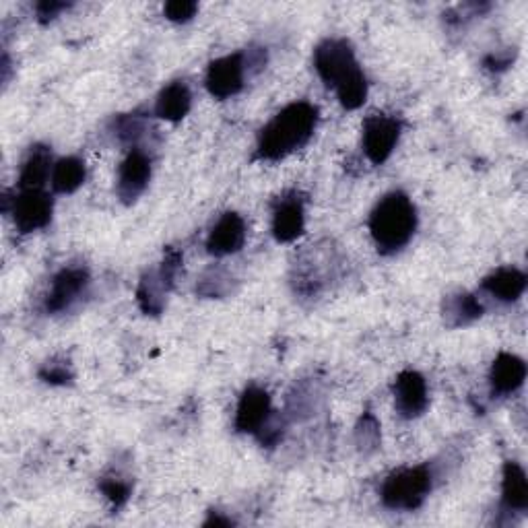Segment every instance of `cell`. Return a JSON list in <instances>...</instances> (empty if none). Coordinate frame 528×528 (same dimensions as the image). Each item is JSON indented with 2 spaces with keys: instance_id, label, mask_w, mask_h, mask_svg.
<instances>
[{
  "instance_id": "6da1fadb",
  "label": "cell",
  "mask_w": 528,
  "mask_h": 528,
  "mask_svg": "<svg viewBox=\"0 0 528 528\" xmlns=\"http://www.w3.org/2000/svg\"><path fill=\"white\" fill-rule=\"evenodd\" d=\"M318 108L310 102H293L283 108L260 130L256 157L260 161H281L293 151L302 149L314 137Z\"/></svg>"
},
{
  "instance_id": "7a4b0ae2",
  "label": "cell",
  "mask_w": 528,
  "mask_h": 528,
  "mask_svg": "<svg viewBox=\"0 0 528 528\" xmlns=\"http://www.w3.org/2000/svg\"><path fill=\"white\" fill-rule=\"evenodd\" d=\"M368 225L378 252L396 254L415 236L417 209L405 192L394 190L380 198Z\"/></svg>"
},
{
  "instance_id": "3957f363",
  "label": "cell",
  "mask_w": 528,
  "mask_h": 528,
  "mask_svg": "<svg viewBox=\"0 0 528 528\" xmlns=\"http://www.w3.org/2000/svg\"><path fill=\"white\" fill-rule=\"evenodd\" d=\"M434 489V473L427 465L405 467L390 473L380 489V500L390 510L413 512L423 506Z\"/></svg>"
},
{
  "instance_id": "277c9868",
  "label": "cell",
  "mask_w": 528,
  "mask_h": 528,
  "mask_svg": "<svg viewBox=\"0 0 528 528\" xmlns=\"http://www.w3.org/2000/svg\"><path fill=\"white\" fill-rule=\"evenodd\" d=\"M314 69L318 77L335 91L361 75L353 46L345 38H328L314 50Z\"/></svg>"
},
{
  "instance_id": "5b68a950",
  "label": "cell",
  "mask_w": 528,
  "mask_h": 528,
  "mask_svg": "<svg viewBox=\"0 0 528 528\" xmlns=\"http://www.w3.org/2000/svg\"><path fill=\"white\" fill-rule=\"evenodd\" d=\"M3 211L13 215L19 234H33L50 225L54 203L46 190H19L13 198L3 196Z\"/></svg>"
},
{
  "instance_id": "8992f818",
  "label": "cell",
  "mask_w": 528,
  "mask_h": 528,
  "mask_svg": "<svg viewBox=\"0 0 528 528\" xmlns=\"http://www.w3.org/2000/svg\"><path fill=\"white\" fill-rule=\"evenodd\" d=\"M403 124L399 118L386 114H372L363 122V153L374 163L382 165L388 161L392 151L401 141Z\"/></svg>"
},
{
  "instance_id": "52a82bcc",
  "label": "cell",
  "mask_w": 528,
  "mask_h": 528,
  "mask_svg": "<svg viewBox=\"0 0 528 528\" xmlns=\"http://www.w3.org/2000/svg\"><path fill=\"white\" fill-rule=\"evenodd\" d=\"M151 172H153V163L149 153L141 147H132L124 157V161L120 163L118 180H116V194L124 205H132L147 190Z\"/></svg>"
},
{
  "instance_id": "ba28073f",
  "label": "cell",
  "mask_w": 528,
  "mask_h": 528,
  "mask_svg": "<svg viewBox=\"0 0 528 528\" xmlns=\"http://www.w3.org/2000/svg\"><path fill=\"white\" fill-rule=\"evenodd\" d=\"M246 75H248V66L244 52H236L213 60L207 69L205 83L213 97L229 99L244 89Z\"/></svg>"
},
{
  "instance_id": "9c48e42d",
  "label": "cell",
  "mask_w": 528,
  "mask_h": 528,
  "mask_svg": "<svg viewBox=\"0 0 528 528\" xmlns=\"http://www.w3.org/2000/svg\"><path fill=\"white\" fill-rule=\"evenodd\" d=\"M91 283L89 271L85 267H66L62 269L50 285V291L44 300V308L48 314H62L71 310L81 297L85 295Z\"/></svg>"
},
{
  "instance_id": "30bf717a",
  "label": "cell",
  "mask_w": 528,
  "mask_h": 528,
  "mask_svg": "<svg viewBox=\"0 0 528 528\" xmlns=\"http://www.w3.org/2000/svg\"><path fill=\"white\" fill-rule=\"evenodd\" d=\"M394 409L403 419H415L425 413L429 392L425 378L415 370H405L394 380Z\"/></svg>"
},
{
  "instance_id": "8fae6325",
  "label": "cell",
  "mask_w": 528,
  "mask_h": 528,
  "mask_svg": "<svg viewBox=\"0 0 528 528\" xmlns=\"http://www.w3.org/2000/svg\"><path fill=\"white\" fill-rule=\"evenodd\" d=\"M273 236L281 244L295 242L304 234L306 227V211H304V198L297 192L283 194L275 201L273 207Z\"/></svg>"
},
{
  "instance_id": "7c38bea8",
  "label": "cell",
  "mask_w": 528,
  "mask_h": 528,
  "mask_svg": "<svg viewBox=\"0 0 528 528\" xmlns=\"http://www.w3.org/2000/svg\"><path fill=\"white\" fill-rule=\"evenodd\" d=\"M273 411H271V396L269 392L252 384L244 390L242 399L238 403L236 409V429L242 434H258L260 429L267 425V421L271 419Z\"/></svg>"
},
{
  "instance_id": "4fadbf2b",
  "label": "cell",
  "mask_w": 528,
  "mask_h": 528,
  "mask_svg": "<svg viewBox=\"0 0 528 528\" xmlns=\"http://www.w3.org/2000/svg\"><path fill=\"white\" fill-rule=\"evenodd\" d=\"M244 242H246L244 219L234 211H227L213 225L211 234L207 238V250L209 254L221 258V256L240 252L244 248Z\"/></svg>"
},
{
  "instance_id": "5bb4252c",
  "label": "cell",
  "mask_w": 528,
  "mask_h": 528,
  "mask_svg": "<svg viewBox=\"0 0 528 528\" xmlns=\"http://www.w3.org/2000/svg\"><path fill=\"white\" fill-rule=\"evenodd\" d=\"M526 380V363L512 353H500L491 363L489 370V386L491 394L498 396H510Z\"/></svg>"
},
{
  "instance_id": "9a60e30c",
  "label": "cell",
  "mask_w": 528,
  "mask_h": 528,
  "mask_svg": "<svg viewBox=\"0 0 528 528\" xmlns=\"http://www.w3.org/2000/svg\"><path fill=\"white\" fill-rule=\"evenodd\" d=\"M526 273L516 269V267H502L498 271H493L491 275H487L481 283V289L485 293H489L493 300L504 302V304H512L518 302L520 297L526 291Z\"/></svg>"
},
{
  "instance_id": "2e32d148",
  "label": "cell",
  "mask_w": 528,
  "mask_h": 528,
  "mask_svg": "<svg viewBox=\"0 0 528 528\" xmlns=\"http://www.w3.org/2000/svg\"><path fill=\"white\" fill-rule=\"evenodd\" d=\"M52 151L46 145H33L21 165L19 190H44L52 178Z\"/></svg>"
},
{
  "instance_id": "e0dca14e",
  "label": "cell",
  "mask_w": 528,
  "mask_h": 528,
  "mask_svg": "<svg viewBox=\"0 0 528 528\" xmlns=\"http://www.w3.org/2000/svg\"><path fill=\"white\" fill-rule=\"evenodd\" d=\"M192 108V91L186 81H174L163 87L155 99V116L168 122H180Z\"/></svg>"
},
{
  "instance_id": "ac0fdd59",
  "label": "cell",
  "mask_w": 528,
  "mask_h": 528,
  "mask_svg": "<svg viewBox=\"0 0 528 528\" xmlns=\"http://www.w3.org/2000/svg\"><path fill=\"white\" fill-rule=\"evenodd\" d=\"M502 508L510 514H524L528 510V481L524 469L508 460L502 473Z\"/></svg>"
},
{
  "instance_id": "d6986e66",
  "label": "cell",
  "mask_w": 528,
  "mask_h": 528,
  "mask_svg": "<svg viewBox=\"0 0 528 528\" xmlns=\"http://www.w3.org/2000/svg\"><path fill=\"white\" fill-rule=\"evenodd\" d=\"M174 289V285L163 277V273L157 269H151L143 275L139 287H137V302L143 314L147 316H159L165 308V300L168 293Z\"/></svg>"
},
{
  "instance_id": "ffe728a7",
  "label": "cell",
  "mask_w": 528,
  "mask_h": 528,
  "mask_svg": "<svg viewBox=\"0 0 528 528\" xmlns=\"http://www.w3.org/2000/svg\"><path fill=\"white\" fill-rule=\"evenodd\" d=\"M483 312H485L483 304L471 293L450 295V297H446V302H444V322L450 328L473 324L475 320H479L483 316Z\"/></svg>"
},
{
  "instance_id": "44dd1931",
  "label": "cell",
  "mask_w": 528,
  "mask_h": 528,
  "mask_svg": "<svg viewBox=\"0 0 528 528\" xmlns=\"http://www.w3.org/2000/svg\"><path fill=\"white\" fill-rule=\"evenodd\" d=\"M87 178L85 161L79 157H64L54 163L52 170V190L58 194H73L77 192Z\"/></svg>"
},
{
  "instance_id": "7402d4cb",
  "label": "cell",
  "mask_w": 528,
  "mask_h": 528,
  "mask_svg": "<svg viewBox=\"0 0 528 528\" xmlns=\"http://www.w3.org/2000/svg\"><path fill=\"white\" fill-rule=\"evenodd\" d=\"M112 130H114V135L120 139V143L130 145V147H139V141L147 135V120L139 112L122 114L114 118Z\"/></svg>"
},
{
  "instance_id": "603a6c76",
  "label": "cell",
  "mask_w": 528,
  "mask_h": 528,
  "mask_svg": "<svg viewBox=\"0 0 528 528\" xmlns=\"http://www.w3.org/2000/svg\"><path fill=\"white\" fill-rule=\"evenodd\" d=\"M355 442L363 454H372L380 446V423L374 413H363L355 427Z\"/></svg>"
},
{
  "instance_id": "cb8c5ba5",
  "label": "cell",
  "mask_w": 528,
  "mask_h": 528,
  "mask_svg": "<svg viewBox=\"0 0 528 528\" xmlns=\"http://www.w3.org/2000/svg\"><path fill=\"white\" fill-rule=\"evenodd\" d=\"M99 491L106 495V500L118 510L122 506H126V502L130 500L132 495V483L118 477V475H106L99 479Z\"/></svg>"
},
{
  "instance_id": "d4e9b609",
  "label": "cell",
  "mask_w": 528,
  "mask_h": 528,
  "mask_svg": "<svg viewBox=\"0 0 528 528\" xmlns=\"http://www.w3.org/2000/svg\"><path fill=\"white\" fill-rule=\"evenodd\" d=\"M73 378L75 374L69 363L58 361V359H50L40 368V380H44L50 386H66L73 382Z\"/></svg>"
},
{
  "instance_id": "484cf974",
  "label": "cell",
  "mask_w": 528,
  "mask_h": 528,
  "mask_svg": "<svg viewBox=\"0 0 528 528\" xmlns=\"http://www.w3.org/2000/svg\"><path fill=\"white\" fill-rule=\"evenodd\" d=\"M198 11V5L192 3V0H172L163 7V15L168 17L174 23H188Z\"/></svg>"
},
{
  "instance_id": "4316f807",
  "label": "cell",
  "mask_w": 528,
  "mask_h": 528,
  "mask_svg": "<svg viewBox=\"0 0 528 528\" xmlns=\"http://www.w3.org/2000/svg\"><path fill=\"white\" fill-rule=\"evenodd\" d=\"M227 279L223 277L221 271H209L201 283H198L196 291L201 295H207V297H221L229 291V283H225Z\"/></svg>"
},
{
  "instance_id": "83f0119b",
  "label": "cell",
  "mask_w": 528,
  "mask_h": 528,
  "mask_svg": "<svg viewBox=\"0 0 528 528\" xmlns=\"http://www.w3.org/2000/svg\"><path fill=\"white\" fill-rule=\"evenodd\" d=\"M514 56H516V52H510V50L491 52L489 56H485V60H483V66H485V69L493 71V73H502V71H506V69H508V66H512V62H514Z\"/></svg>"
},
{
  "instance_id": "f1b7e54d",
  "label": "cell",
  "mask_w": 528,
  "mask_h": 528,
  "mask_svg": "<svg viewBox=\"0 0 528 528\" xmlns=\"http://www.w3.org/2000/svg\"><path fill=\"white\" fill-rule=\"evenodd\" d=\"M69 7H71L69 3H56V0H42V3L36 5V13H38V19L42 23H48V21L56 19L62 11H66Z\"/></svg>"
},
{
  "instance_id": "f546056e",
  "label": "cell",
  "mask_w": 528,
  "mask_h": 528,
  "mask_svg": "<svg viewBox=\"0 0 528 528\" xmlns=\"http://www.w3.org/2000/svg\"><path fill=\"white\" fill-rule=\"evenodd\" d=\"M231 524H234V520L223 518L221 514H215V512H211V516L205 520V526H231Z\"/></svg>"
}]
</instances>
